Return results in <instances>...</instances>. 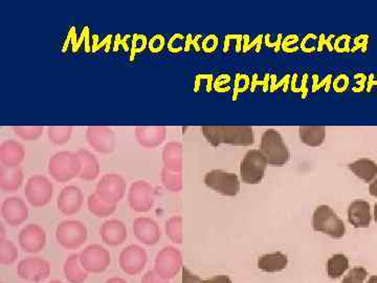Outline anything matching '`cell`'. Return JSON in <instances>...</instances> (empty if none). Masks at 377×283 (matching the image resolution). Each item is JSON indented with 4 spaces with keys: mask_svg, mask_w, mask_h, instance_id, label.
<instances>
[{
    "mask_svg": "<svg viewBox=\"0 0 377 283\" xmlns=\"http://www.w3.org/2000/svg\"><path fill=\"white\" fill-rule=\"evenodd\" d=\"M87 207H88L89 212L91 214L100 217V219L108 217L117 211V204H108V202H104L95 193H93L87 198Z\"/></svg>",
    "mask_w": 377,
    "mask_h": 283,
    "instance_id": "31",
    "label": "cell"
},
{
    "mask_svg": "<svg viewBox=\"0 0 377 283\" xmlns=\"http://www.w3.org/2000/svg\"><path fill=\"white\" fill-rule=\"evenodd\" d=\"M106 283H127V282H126L125 279H123V278L113 277L108 279Z\"/></svg>",
    "mask_w": 377,
    "mask_h": 283,
    "instance_id": "44",
    "label": "cell"
},
{
    "mask_svg": "<svg viewBox=\"0 0 377 283\" xmlns=\"http://www.w3.org/2000/svg\"><path fill=\"white\" fill-rule=\"evenodd\" d=\"M200 283H232V280L228 276L219 275L215 276V277L211 278V279L202 280Z\"/></svg>",
    "mask_w": 377,
    "mask_h": 283,
    "instance_id": "42",
    "label": "cell"
},
{
    "mask_svg": "<svg viewBox=\"0 0 377 283\" xmlns=\"http://www.w3.org/2000/svg\"><path fill=\"white\" fill-rule=\"evenodd\" d=\"M132 231L139 243L145 246H156L162 237L160 226L151 217H137L132 224Z\"/></svg>",
    "mask_w": 377,
    "mask_h": 283,
    "instance_id": "17",
    "label": "cell"
},
{
    "mask_svg": "<svg viewBox=\"0 0 377 283\" xmlns=\"http://www.w3.org/2000/svg\"><path fill=\"white\" fill-rule=\"evenodd\" d=\"M204 184L224 197H236L240 190L238 176L224 170H212L204 176Z\"/></svg>",
    "mask_w": 377,
    "mask_h": 283,
    "instance_id": "10",
    "label": "cell"
},
{
    "mask_svg": "<svg viewBox=\"0 0 377 283\" xmlns=\"http://www.w3.org/2000/svg\"><path fill=\"white\" fill-rule=\"evenodd\" d=\"M1 215L4 221L10 226L23 225L28 219V208L25 200L21 197H12L4 200Z\"/></svg>",
    "mask_w": 377,
    "mask_h": 283,
    "instance_id": "18",
    "label": "cell"
},
{
    "mask_svg": "<svg viewBox=\"0 0 377 283\" xmlns=\"http://www.w3.org/2000/svg\"><path fill=\"white\" fill-rule=\"evenodd\" d=\"M369 202L357 200L351 202L348 209V221L355 228H368L371 224Z\"/></svg>",
    "mask_w": 377,
    "mask_h": 283,
    "instance_id": "23",
    "label": "cell"
},
{
    "mask_svg": "<svg viewBox=\"0 0 377 283\" xmlns=\"http://www.w3.org/2000/svg\"><path fill=\"white\" fill-rule=\"evenodd\" d=\"M83 269L88 273H103L111 263L108 250L100 245H91L79 254Z\"/></svg>",
    "mask_w": 377,
    "mask_h": 283,
    "instance_id": "11",
    "label": "cell"
},
{
    "mask_svg": "<svg viewBox=\"0 0 377 283\" xmlns=\"http://www.w3.org/2000/svg\"><path fill=\"white\" fill-rule=\"evenodd\" d=\"M18 243L21 250L25 253H39L47 245V233L42 226L30 224L19 232Z\"/></svg>",
    "mask_w": 377,
    "mask_h": 283,
    "instance_id": "15",
    "label": "cell"
},
{
    "mask_svg": "<svg viewBox=\"0 0 377 283\" xmlns=\"http://www.w3.org/2000/svg\"><path fill=\"white\" fill-rule=\"evenodd\" d=\"M367 283H377V276H372Z\"/></svg>",
    "mask_w": 377,
    "mask_h": 283,
    "instance_id": "47",
    "label": "cell"
},
{
    "mask_svg": "<svg viewBox=\"0 0 377 283\" xmlns=\"http://www.w3.org/2000/svg\"><path fill=\"white\" fill-rule=\"evenodd\" d=\"M182 145L180 142H169L163 149V168L172 172L182 170Z\"/></svg>",
    "mask_w": 377,
    "mask_h": 283,
    "instance_id": "24",
    "label": "cell"
},
{
    "mask_svg": "<svg viewBox=\"0 0 377 283\" xmlns=\"http://www.w3.org/2000/svg\"><path fill=\"white\" fill-rule=\"evenodd\" d=\"M23 183V171L21 167L8 168L0 166V188L4 192H16Z\"/></svg>",
    "mask_w": 377,
    "mask_h": 283,
    "instance_id": "25",
    "label": "cell"
},
{
    "mask_svg": "<svg viewBox=\"0 0 377 283\" xmlns=\"http://www.w3.org/2000/svg\"><path fill=\"white\" fill-rule=\"evenodd\" d=\"M348 82H349V79H348L347 76H340L337 81L335 82V88L337 89V91H344L347 88Z\"/></svg>",
    "mask_w": 377,
    "mask_h": 283,
    "instance_id": "41",
    "label": "cell"
},
{
    "mask_svg": "<svg viewBox=\"0 0 377 283\" xmlns=\"http://www.w3.org/2000/svg\"><path fill=\"white\" fill-rule=\"evenodd\" d=\"M373 216H374V221H376V223H377V202L376 204V206H374Z\"/></svg>",
    "mask_w": 377,
    "mask_h": 283,
    "instance_id": "46",
    "label": "cell"
},
{
    "mask_svg": "<svg viewBox=\"0 0 377 283\" xmlns=\"http://www.w3.org/2000/svg\"><path fill=\"white\" fill-rule=\"evenodd\" d=\"M147 252L137 245L126 247L120 255L119 263L122 271L127 275L134 276L143 272L147 265Z\"/></svg>",
    "mask_w": 377,
    "mask_h": 283,
    "instance_id": "16",
    "label": "cell"
},
{
    "mask_svg": "<svg viewBox=\"0 0 377 283\" xmlns=\"http://www.w3.org/2000/svg\"><path fill=\"white\" fill-rule=\"evenodd\" d=\"M6 239V230H4V226L2 224H0V241H4Z\"/></svg>",
    "mask_w": 377,
    "mask_h": 283,
    "instance_id": "45",
    "label": "cell"
},
{
    "mask_svg": "<svg viewBox=\"0 0 377 283\" xmlns=\"http://www.w3.org/2000/svg\"><path fill=\"white\" fill-rule=\"evenodd\" d=\"M260 151L272 166H283L291 158L289 148L285 145L280 132L269 129L261 137Z\"/></svg>",
    "mask_w": 377,
    "mask_h": 283,
    "instance_id": "3",
    "label": "cell"
},
{
    "mask_svg": "<svg viewBox=\"0 0 377 283\" xmlns=\"http://www.w3.org/2000/svg\"><path fill=\"white\" fill-rule=\"evenodd\" d=\"M267 165L260 150H250L240 163L241 180L248 185L259 184L265 178Z\"/></svg>",
    "mask_w": 377,
    "mask_h": 283,
    "instance_id": "7",
    "label": "cell"
},
{
    "mask_svg": "<svg viewBox=\"0 0 377 283\" xmlns=\"http://www.w3.org/2000/svg\"><path fill=\"white\" fill-rule=\"evenodd\" d=\"M166 234L174 243L182 241V219L180 216H173L166 223Z\"/></svg>",
    "mask_w": 377,
    "mask_h": 283,
    "instance_id": "37",
    "label": "cell"
},
{
    "mask_svg": "<svg viewBox=\"0 0 377 283\" xmlns=\"http://www.w3.org/2000/svg\"><path fill=\"white\" fill-rule=\"evenodd\" d=\"M73 136V127L71 126H51L47 129L49 140L54 145H64L69 143Z\"/></svg>",
    "mask_w": 377,
    "mask_h": 283,
    "instance_id": "33",
    "label": "cell"
},
{
    "mask_svg": "<svg viewBox=\"0 0 377 283\" xmlns=\"http://www.w3.org/2000/svg\"><path fill=\"white\" fill-rule=\"evenodd\" d=\"M163 187L171 192H178L182 188V176L180 172H172L166 168L162 169L161 174Z\"/></svg>",
    "mask_w": 377,
    "mask_h": 283,
    "instance_id": "34",
    "label": "cell"
},
{
    "mask_svg": "<svg viewBox=\"0 0 377 283\" xmlns=\"http://www.w3.org/2000/svg\"><path fill=\"white\" fill-rule=\"evenodd\" d=\"M25 150L23 144L14 140L4 141L0 145V162L8 168L19 167L23 162Z\"/></svg>",
    "mask_w": 377,
    "mask_h": 283,
    "instance_id": "22",
    "label": "cell"
},
{
    "mask_svg": "<svg viewBox=\"0 0 377 283\" xmlns=\"http://www.w3.org/2000/svg\"><path fill=\"white\" fill-rule=\"evenodd\" d=\"M127 183L123 176L117 173H108L102 176L95 187V195L108 202L117 204L125 197Z\"/></svg>",
    "mask_w": 377,
    "mask_h": 283,
    "instance_id": "8",
    "label": "cell"
},
{
    "mask_svg": "<svg viewBox=\"0 0 377 283\" xmlns=\"http://www.w3.org/2000/svg\"><path fill=\"white\" fill-rule=\"evenodd\" d=\"M300 140L309 147H319L326 138V128L323 126H302L298 128Z\"/></svg>",
    "mask_w": 377,
    "mask_h": 283,
    "instance_id": "28",
    "label": "cell"
},
{
    "mask_svg": "<svg viewBox=\"0 0 377 283\" xmlns=\"http://www.w3.org/2000/svg\"><path fill=\"white\" fill-rule=\"evenodd\" d=\"M348 267H349V261L345 255H333L327 261V274L332 279H337L347 271Z\"/></svg>",
    "mask_w": 377,
    "mask_h": 283,
    "instance_id": "32",
    "label": "cell"
},
{
    "mask_svg": "<svg viewBox=\"0 0 377 283\" xmlns=\"http://www.w3.org/2000/svg\"><path fill=\"white\" fill-rule=\"evenodd\" d=\"M81 161L78 152L59 151L49 161V173L56 182L66 183L79 178Z\"/></svg>",
    "mask_w": 377,
    "mask_h": 283,
    "instance_id": "2",
    "label": "cell"
},
{
    "mask_svg": "<svg viewBox=\"0 0 377 283\" xmlns=\"http://www.w3.org/2000/svg\"><path fill=\"white\" fill-rule=\"evenodd\" d=\"M289 265V259L284 254L280 252L276 253L263 255L258 260V267L267 273H276L286 269Z\"/></svg>",
    "mask_w": 377,
    "mask_h": 283,
    "instance_id": "29",
    "label": "cell"
},
{
    "mask_svg": "<svg viewBox=\"0 0 377 283\" xmlns=\"http://www.w3.org/2000/svg\"><path fill=\"white\" fill-rule=\"evenodd\" d=\"M78 154L81 161V171H80L79 178L86 182L97 180L100 174V163L97 156L86 149H80Z\"/></svg>",
    "mask_w": 377,
    "mask_h": 283,
    "instance_id": "26",
    "label": "cell"
},
{
    "mask_svg": "<svg viewBox=\"0 0 377 283\" xmlns=\"http://www.w3.org/2000/svg\"><path fill=\"white\" fill-rule=\"evenodd\" d=\"M128 204L134 212H149L156 204V190L146 180H137L128 191Z\"/></svg>",
    "mask_w": 377,
    "mask_h": 283,
    "instance_id": "9",
    "label": "cell"
},
{
    "mask_svg": "<svg viewBox=\"0 0 377 283\" xmlns=\"http://www.w3.org/2000/svg\"><path fill=\"white\" fill-rule=\"evenodd\" d=\"M63 273L69 283H83L88 277V272L83 269L79 254H73L65 260Z\"/></svg>",
    "mask_w": 377,
    "mask_h": 283,
    "instance_id": "27",
    "label": "cell"
},
{
    "mask_svg": "<svg viewBox=\"0 0 377 283\" xmlns=\"http://www.w3.org/2000/svg\"><path fill=\"white\" fill-rule=\"evenodd\" d=\"M367 271L364 267H354L351 270L348 275L344 278L342 283H364L367 278Z\"/></svg>",
    "mask_w": 377,
    "mask_h": 283,
    "instance_id": "38",
    "label": "cell"
},
{
    "mask_svg": "<svg viewBox=\"0 0 377 283\" xmlns=\"http://www.w3.org/2000/svg\"><path fill=\"white\" fill-rule=\"evenodd\" d=\"M135 139L144 148L152 149L162 145L167 138V128L163 126H137Z\"/></svg>",
    "mask_w": 377,
    "mask_h": 283,
    "instance_id": "21",
    "label": "cell"
},
{
    "mask_svg": "<svg viewBox=\"0 0 377 283\" xmlns=\"http://www.w3.org/2000/svg\"><path fill=\"white\" fill-rule=\"evenodd\" d=\"M87 143L98 154H110L117 146L115 132L108 126H89L87 127Z\"/></svg>",
    "mask_w": 377,
    "mask_h": 283,
    "instance_id": "12",
    "label": "cell"
},
{
    "mask_svg": "<svg viewBox=\"0 0 377 283\" xmlns=\"http://www.w3.org/2000/svg\"><path fill=\"white\" fill-rule=\"evenodd\" d=\"M202 136L211 145L250 146L255 143L254 129L250 126H204Z\"/></svg>",
    "mask_w": 377,
    "mask_h": 283,
    "instance_id": "1",
    "label": "cell"
},
{
    "mask_svg": "<svg viewBox=\"0 0 377 283\" xmlns=\"http://www.w3.org/2000/svg\"><path fill=\"white\" fill-rule=\"evenodd\" d=\"M349 169L366 183L373 182L377 176V164L369 158H361L351 163Z\"/></svg>",
    "mask_w": 377,
    "mask_h": 283,
    "instance_id": "30",
    "label": "cell"
},
{
    "mask_svg": "<svg viewBox=\"0 0 377 283\" xmlns=\"http://www.w3.org/2000/svg\"><path fill=\"white\" fill-rule=\"evenodd\" d=\"M83 202L84 195L79 187L66 186L59 195L57 207L62 214L71 216L81 210Z\"/></svg>",
    "mask_w": 377,
    "mask_h": 283,
    "instance_id": "19",
    "label": "cell"
},
{
    "mask_svg": "<svg viewBox=\"0 0 377 283\" xmlns=\"http://www.w3.org/2000/svg\"><path fill=\"white\" fill-rule=\"evenodd\" d=\"M182 267V256L175 248L166 247L156 255L154 271L163 279H171Z\"/></svg>",
    "mask_w": 377,
    "mask_h": 283,
    "instance_id": "14",
    "label": "cell"
},
{
    "mask_svg": "<svg viewBox=\"0 0 377 283\" xmlns=\"http://www.w3.org/2000/svg\"><path fill=\"white\" fill-rule=\"evenodd\" d=\"M200 282L202 279L192 274L187 267L182 269V283H200Z\"/></svg>",
    "mask_w": 377,
    "mask_h": 283,
    "instance_id": "40",
    "label": "cell"
},
{
    "mask_svg": "<svg viewBox=\"0 0 377 283\" xmlns=\"http://www.w3.org/2000/svg\"><path fill=\"white\" fill-rule=\"evenodd\" d=\"M45 128L42 126H14L13 132L19 139L25 142L38 140L42 136Z\"/></svg>",
    "mask_w": 377,
    "mask_h": 283,
    "instance_id": "35",
    "label": "cell"
},
{
    "mask_svg": "<svg viewBox=\"0 0 377 283\" xmlns=\"http://www.w3.org/2000/svg\"><path fill=\"white\" fill-rule=\"evenodd\" d=\"M1 283H4V282H1Z\"/></svg>",
    "mask_w": 377,
    "mask_h": 283,
    "instance_id": "49",
    "label": "cell"
},
{
    "mask_svg": "<svg viewBox=\"0 0 377 283\" xmlns=\"http://www.w3.org/2000/svg\"><path fill=\"white\" fill-rule=\"evenodd\" d=\"M54 186L45 175H33L28 178L25 187V195L28 204L35 208L47 206L53 197Z\"/></svg>",
    "mask_w": 377,
    "mask_h": 283,
    "instance_id": "6",
    "label": "cell"
},
{
    "mask_svg": "<svg viewBox=\"0 0 377 283\" xmlns=\"http://www.w3.org/2000/svg\"><path fill=\"white\" fill-rule=\"evenodd\" d=\"M18 258V250L11 241H0V263L2 265H11Z\"/></svg>",
    "mask_w": 377,
    "mask_h": 283,
    "instance_id": "36",
    "label": "cell"
},
{
    "mask_svg": "<svg viewBox=\"0 0 377 283\" xmlns=\"http://www.w3.org/2000/svg\"><path fill=\"white\" fill-rule=\"evenodd\" d=\"M49 283H63V282H59V280H53V282H51Z\"/></svg>",
    "mask_w": 377,
    "mask_h": 283,
    "instance_id": "48",
    "label": "cell"
},
{
    "mask_svg": "<svg viewBox=\"0 0 377 283\" xmlns=\"http://www.w3.org/2000/svg\"><path fill=\"white\" fill-rule=\"evenodd\" d=\"M141 283H169L166 279H163L162 277L156 274L154 271H148L145 275L141 278Z\"/></svg>",
    "mask_w": 377,
    "mask_h": 283,
    "instance_id": "39",
    "label": "cell"
},
{
    "mask_svg": "<svg viewBox=\"0 0 377 283\" xmlns=\"http://www.w3.org/2000/svg\"><path fill=\"white\" fill-rule=\"evenodd\" d=\"M88 232L86 226L80 221H64L56 229L57 243L66 250H76L86 243Z\"/></svg>",
    "mask_w": 377,
    "mask_h": 283,
    "instance_id": "4",
    "label": "cell"
},
{
    "mask_svg": "<svg viewBox=\"0 0 377 283\" xmlns=\"http://www.w3.org/2000/svg\"><path fill=\"white\" fill-rule=\"evenodd\" d=\"M17 274L21 279L39 283L49 278L51 265L41 257H30L23 259L17 267Z\"/></svg>",
    "mask_w": 377,
    "mask_h": 283,
    "instance_id": "13",
    "label": "cell"
},
{
    "mask_svg": "<svg viewBox=\"0 0 377 283\" xmlns=\"http://www.w3.org/2000/svg\"><path fill=\"white\" fill-rule=\"evenodd\" d=\"M313 228L315 232L324 233L332 238H342L346 233L343 221L326 204L315 209L313 216Z\"/></svg>",
    "mask_w": 377,
    "mask_h": 283,
    "instance_id": "5",
    "label": "cell"
},
{
    "mask_svg": "<svg viewBox=\"0 0 377 283\" xmlns=\"http://www.w3.org/2000/svg\"><path fill=\"white\" fill-rule=\"evenodd\" d=\"M102 241L109 247H119L125 243L128 237L127 228L120 219H108L100 228Z\"/></svg>",
    "mask_w": 377,
    "mask_h": 283,
    "instance_id": "20",
    "label": "cell"
},
{
    "mask_svg": "<svg viewBox=\"0 0 377 283\" xmlns=\"http://www.w3.org/2000/svg\"><path fill=\"white\" fill-rule=\"evenodd\" d=\"M370 195H372V197H377V176L376 178H374L373 182L371 183V185H370Z\"/></svg>",
    "mask_w": 377,
    "mask_h": 283,
    "instance_id": "43",
    "label": "cell"
}]
</instances>
